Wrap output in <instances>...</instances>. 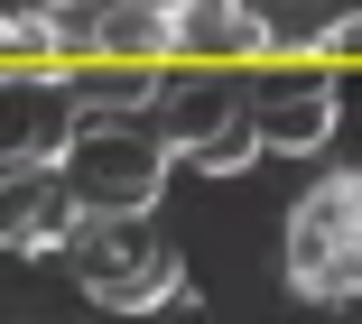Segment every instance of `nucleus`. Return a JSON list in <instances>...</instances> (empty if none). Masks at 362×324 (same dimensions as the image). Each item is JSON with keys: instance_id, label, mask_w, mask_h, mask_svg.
Returning <instances> with one entry per match:
<instances>
[{"instance_id": "nucleus-8", "label": "nucleus", "mask_w": 362, "mask_h": 324, "mask_svg": "<svg viewBox=\"0 0 362 324\" xmlns=\"http://www.w3.org/2000/svg\"><path fill=\"white\" fill-rule=\"evenodd\" d=\"M251 102H260V148H279V157H316L325 139H334V65L316 56V65H279L269 84H251Z\"/></svg>"}, {"instance_id": "nucleus-11", "label": "nucleus", "mask_w": 362, "mask_h": 324, "mask_svg": "<svg viewBox=\"0 0 362 324\" xmlns=\"http://www.w3.org/2000/svg\"><path fill=\"white\" fill-rule=\"evenodd\" d=\"M316 56H325V65H362V10H344V19L316 37Z\"/></svg>"}, {"instance_id": "nucleus-12", "label": "nucleus", "mask_w": 362, "mask_h": 324, "mask_svg": "<svg viewBox=\"0 0 362 324\" xmlns=\"http://www.w3.org/2000/svg\"><path fill=\"white\" fill-rule=\"evenodd\" d=\"M168 10H177V0H168Z\"/></svg>"}, {"instance_id": "nucleus-6", "label": "nucleus", "mask_w": 362, "mask_h": 324, "mask_svg": "<svg viewBox=\"0 0 362 324\" xmlns=\"http://www.w3.org/2000/svg\"><path fill=\"white\" fill-rule=\"evenodd\" d=\"M84 130L65 65H0V157H65Z\"/></svg>"}, {"instance_id": "nucleus-9", "label": "nucleus", "mask_w": 362, "mask_h": 324, "mask_svg": "<svg viewBox=\"0 0 362 324\" xmlns=\"http://www.w3.org/2000/svg\"><path fill=\"white\" fill-rule=\"evenodd\" d=\"M279 37H269V19L251 10V0H177V56H195V65H251Z\"/></svg>"}, {"instance_id": "nucleus-4", "label": "nucleus", "mask_w": 362, "mask_h": 324, "mask_svg": "<svg viewBox=\"0 0 362 324\" xmlns=\"http://www.w3.org/2000/svg\"><path fill=\"white\" fill-rule=\"evenodd\" d=\"M168 167H177V148L149 121H84L65 139V186H75L84 213H149Z\"/></svg>"}, {"instance_id": "nucleus-10", "label": "nucleus", "mask_w": 362, "mask_h": 324, "mask_svg": "<svg viewBox=\"0 0 362 324\" xmlns=\"http://www.w3.org/2000/svg\"><path fill=\"white\" fill-rule=\"evenodd\" d=\"M65 84H75V112L130 121V112H149V102H158L168 65H149V56H75V65H65Z\"/></svg>"}, {"instance_id": "nucleus-5", "label": "nucleus", "mask_w": 362, "mask_h": 324, "mask_svg": "<svg viewBox=\"0 0 362 324\" xmlns=\"http://www.w3.org/2000/svg\"><path fill=\"white\" fill-rule=\"evenodd\" d=\"M47 28H56V56H149L168 65L177 56V10L168 0H47Z\"/></svg>"}, {"instance_id": "nucleus-2", "label": "nucleus", "mask_w": 362, "mask_h": 324, "mask_svg": "<svg viewBox=\"0 0 362 324\" xmlns=\"http://www.w3.org/2000/svg\"><path fill=\"white\" fill-rule=\"evenodd\" d=\"M149 130L186 157V167H204V176H242L251 157H260V102H251V84H242L233 65L168 74L158 102H149Z\"/></svg>"}, {"instance_id": "nucleus-3", "label": "nucleus", "mask_w": 362, "mask_h": 324, "mask_svg": "<svg viewBox=\"0 0 362 324\" xmlns=\"http://www.w3.org/2000/svg\"><path fill=\"white\" fill-rule=\"evenodd\" d=\"M279 260H288V287L307 306H353L362 296V167H334L288 204Z\"/></svg>"}, {"instance_id": "nucleus-7", "label": "nucleus", "mask_w": 362, "mask_h": 324, "mask_svg": "<svg viewBox=\"0 0 362 324\" xmlns=\"http://www.w3.org/2000/svg\"><path fill=\"white\" fill-rule=\"evenodd\" d=\"M75 213L65 157H0V251H65Z\"/></svg>"}, {"instance_id": "nucleus-1", "label": "nucleus", "mask_w": 362, "mask_h": 324, "mask_svg": "<svg viewBox=\"0 0 362 324\" xmlns=\"http://www.w3.org/2000/svg\"><path fill=\"white\" fill-rule=\"evenodd\" d=\"M56 260L112 315H158L168 296H186V260H177V241L149 213H75V232H65Z\"/></svg>"}]
</instances>
